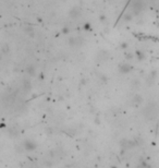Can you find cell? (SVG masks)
I'll return each instance as SVG.
<instances>
[{
  "mask_svg": "<svg viewBox=\"0 0 159 168\" xmlns=\"http://www.w3.org/2000/svg\"><path fill=\"white\" fill-rule=\"evenodd\" d=\"M144 9V2L143 0H134L131 4V11L133 13V15H137L140 14L141 12Z\"/></svg>",
  "mask_w": 159,
  "mask_h": 168,
  "instance_id": "obj_1",
  "label": "cell"
}]
</instances>
